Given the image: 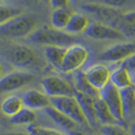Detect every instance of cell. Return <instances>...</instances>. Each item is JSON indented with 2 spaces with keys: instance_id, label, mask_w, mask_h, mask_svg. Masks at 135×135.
<instances>
[{
  "instance_id": "obj_1",
  "label": "cell",
  "mask_w": 135,
  "mask_h": 135,
  "mask_svg": "<svg viewBox=\"0 0 135 135\" xmlns=\"http://www.w3.org/2000/svg\"><path fill=\"white\" fill-rule=\"evenodd\" d=\"M31 42L45 46H64L68 47L75 43L76 38L64 31L44 25L37 28L29 37Z\"/></svg>"
},
{
  "instance_id": "obj_2",
  "label": "cell",
  "mask_w": 135,
  "mask_h": 135,
  "mask_svg": "<svg viewBox=\"0 0 135 135\" xmlns=\"http://www.w3.org/2000/svg\"><path fill=\"white\" fill-rule=\"evenodd\" d=\"M37 23L34 15L22 14L0 27V34L12 39L30 37L37 29Z\"/></svg>"
},
{
  "instance_id": "obj_3",
  "label": "cell",
  "mask_w": 135,
  "mask_h": 135,
  "mask_svg": "<svg viewBox=\"0 0 135 135\" xmlns=\"http://www.w3.org/2000/svg\"><path fill=\"white\" fill-rule=\"evenodd\" d=\"M8 58L11 64L20 69H38L42 64L40 55L31 46L15 45L8 51Z\"/></svg>"
},
{
  "instance_id": "obj_4",
  "label": "cell",
  "mask_w": 135,
  "mask_h": 135,
  "mask_svg": "<svg viewBox=\"0 0 135 135\" xmlns=\"http://www.w3.org/2000/svg\"><path fill=\"white\" fill-rule=\"evenodd\" d=\"M81 8L84 12H86L98 19L101 23L116 27L121 26L123 23V13L119 9L112 8L95 2L85 3L82 4Z\"/></svg>"
},
{
  "instance_id": "obj_5",
  "label": "cell",
  "mask_w": 135,
  "mask_h": 135,
  "mask_svg": "<svg viewBox=\"0 0 135 135\" xmlns=\"http://www.w3.org/2000/svg\"><path fill=\"white\" fill-rule=\"evenodd\" d=\"M90 57V51L84 45L74 43L67 47L61 70L64 74H70L79 70Z\"/></svg>"
},
{
  "instance_id": "obj_6",
  "label": "cell",
  "mask_w": 135,
  "mask_h": 135,
  "mask_svg": "<svg viewBox=\"0 0 135 135\" xmlns=\"http://www.w3.org/2000/svg\"><path fill=\"white\" fill-rule=\"evenodd\" d=\"M51 104L53 107L65 114L67 117H70L72 120H74L77 124L89 125L74 95L52 97Z\"/></svg>"
},
{
  "instance_id": "obj_7",
  "label": "cell",
  "mask_w": 135,
  "mask_h": 135,
  "mask_svg": "<svg viewBox=\"0 0 135 135\" xmlns=\"http://www.w3.org/2000/svg\"><path fill=\"white\" fill-rule=\"evenodd\" d=\"M35 80L33 74L27 71H15L0 78V94H8L31 84Z\"/></svg>"
},
{
  "instance_id": "obj_8",
  "label": "cell",
  "mask_w": 135,
  "mask_h": 135,
  "mask_svg": "<svg viewBox=\"0 0 135 135\" xmlns=\"http://www.w3.org/2000/svg\"><path fill=\"white\" fill-rule=\"evenodd\" d=\"M100 97L107 105L118 123L126 128V122L122 114L121 90L110 82L102 90L100 91Z\"/></svg>"
},
{
  "instance_id": "obj_9",
  "label": "cell",
  "mask_w": 135,
  "mask_h": 135,
  "mask_svg": "<svg viewBox=\"0 0 135 135\" xmlns=\"http://www.w3.org/2000/svg\"><path fill=\"white\" fill-rule=\"evenodd\" d=\"M41 87L50 98L61 96H74V88L71 84L60 76L50 75L41 80Z\"/></svg>"
},
{
  "instance_id": "obj_10",
  "label": "cell",
  "mask_w": 135,
  "mask_h": 135,
  "mask_svg": "<svg viewBox=\"0 0 135 135\" xmlns=\"http://www.w3.org/2000/svg\"><path fill=\"white\" fill-rule=\"evenodd\" d=\"M133 54H135V43L122 42L104 50L100 55V60L112 63H122Z\"/></svg>"
},
{
  "instance_id": "obj_11",
  "label": "cell",
  "mask_w": 135,
  "mask_h": 135,
  "mask_svg": "<svg viewBox=\"0 0 135 135\" xmlns=\"http://www.w3.org/2000/svg\"><path fill=\"white\" fill-rule=\"evenodd\" d=\"M85 35L94 40L100 41H120L123 40L125 35L120 29L103 24L101 22H92L88 27Z\"/></svg>"
},
{
  "instance_id": "obj_12",
  "label": "cell",
  "mask_w": 135,
  "mask_h": 135,
  "mask_svg": "<svg viewBox=\"0 0 135 135\" xmlns=\"http://www.w3.org/2000/svg\"><path fill=\"white\" fill-rule=\"evenodd\" d=\"M84 73L90 83L99 91L102 90L111 82L112 72L103 63L91 65L84 71Z\"/></svg>"
},
{
  "instance_id": "obj_13",
  "label": "cell",
  "mask_w": 135,
  "mask_h": 135,
  "mask_svg": "<svg viewBox=\"0 0 135 135\" xmlns=\"http://www.w3.org/2000/svg\"><path fill=\"white\" fill-rule=\"evenodd\" d=\"M74 97L77 100L79 107L86 118L89 126L93 128H96L100 123L96 116L95 98L77 91L76 90H74Z\"/></svg>"
},
{
  "instance_id": "obj_14",
  "label": "cell",
  "mask_w": 135,
  "mask_h": 135,
  "mask_svg": "<svg viewBox=\"0 0 135 135\" xmlns=\"http://www.w3.org/2000/svg\"><path fill=\"white\" fill-rule=\"evenodd\" d=\"M24 107L36 111V110H45L52 105L51 98L45 92L37 90H29L22 95Z\"/></svg>"
},
{
  "instance_id": "obj_15",
  "label": "cell",
  "mask_w": 135,
  "mask_h": 135,
  "mask_svg": "<svg viewBox=\"0 0 135 135\" xmlns=\"http://www.w3.org/2000/svg\"><path fill=\"white\" fill-rule=\"evenodd\" d=\"M44 111L50 119L54 123H56L61 129L65 131L66 133L71 130L77 128V123L74 120H72L70 117H67L65 114H63L57 109L53 107L52 105L46 108Z\"/></svg>"
},
{
  "instance_id": "obj_16",
  "label": "cell",
  "mask_w": 135,
  "mask_h": 135,
  "mask_svg": "<svg viewBox=\"0 0 135 135\" xmlns=\"http://www.w3.org/2000/svg\"><path fill=\"white\" fill-rule=\"evenodd\" d=\"M90 23L91 22L90 21V19L85 14L75 12L72 15L64 31L72 36L84 33L88 27L90 26Z\"/></svg>"
},
{
  "instance_id": "obj_17",
  "label": "cell",
  "mask_w": 135,
  "mask_h": 135,
  "mask_svg": "<svg viewBox=\"0 0 135 135\" xmlns=\"http://www.w3.org/2000/svg\"><path fill=\"white\" fill-rule=\"evenodd\" d=\"M122 114L127 123L135 119V94L132 87L121 90Z\"/></svg>"
},
{
  "instance_id": "obj_18",
  "label": "cell",
  "mask_w": 135,
  "mask_h": 135,
  "mask_svg": "<svg viewBox=\"0 0 135 135\" xmlns=\"http://www.w3.org/2000/svg\"><path fill=\"white\" fill-rule=\"evenodd\" d=\"M111 83L113 84L120 90L124 89L131 88L133 84V81L131 75V71L123 65H120L115 70L112 72Z\"/></svg>"
},
{
  "instance_id": "obj_19",
  "label": "cell",
  "mask_w": 135,
  "mask_h": 135,
  "mask_svg": "<svg viewBox=\"0 0 135 135\" xmlns=\"http://www.w3.org/2000/svg\"><path fill=\"white\" fill-rule=\"evenodd\" d=\"M74 90L79 91L84 94L90 95L94 98H98L100 97V91L92 85L90 83L89 79H87L84 71L78 70L75 72L74 76Z\"/></svg>"
},
{
  "instance_id": "obj_20",
  "label": "cell",
  "mask_w": 135,
  "mask_h": 135,
  "mask_svg": "<svg viewBox=\"0 0 135 135\" xmlns=\"http://www.w3.org/2000/svg\"><path fill=\"white\" fill-rule=\"evenodd\" d=\"M24 107L22 97L16 95H12L6 97L1 103L2 113L9 118L14 117Z\"/></svg>"
},
{
  "instance_id": "obj_21",
  "label": "cell",
  "mask_w": 135,
  "mask_h": 135,
  "mask_svg": "<svg viewBox=\"0 0 135 135\" xmlns=\"http://www.w3.org/2000/svg\"><path fill=\"white\" fill-rule=\"evenodd\" d=\"M95 110L97 119L99 121V123L102 124V126L119 124L116 118L114 117L112 112L110 111L107 105L100 97L95 99Z\"/></svg>"
},
{
  "instance_id": "obj_22",
  "label": "cell",
  "mask_w": 135,
  "mask_h": 135,
  "mask_svg": "<svg viewBox=\"0 0 135 135\" xmlns=\"http://www.w3.org/2000/svg\"><path fill=\"white\" fill-rule=\"evenodd\" d=\"M66 51L67 47L64 46H46L44 54L46 60L51 65H52L55 69L61 70Z\"/></svg>"
},
{
  "instance_id": "obj_23",
  "label": "cell",
  "mask_w": 135,
  "mask_h": 135,
  "mask_svg": "<svg viewBox=\"0 0 135 135\" xmlns=\"http://www.w3.org/2000/svg\"><path fill=\"white\" fill-rule=\"evenodd\" d=\"M72 15H73V12L69 8L53 9L51 15L52 27L60 30V31H65Z\"/></svg>"
},
{
  "instance_id": "obj_24",
  "label": "cell",
  "mask_w": 135,
  "mask_h": 135,
  "mask_svg": "<svg viewBox=\"0 0 135 135\" xmlns=\"http://www.w3.org/2000/svg\"><path fill=\"white\" fill-rule=\"evenodd\" d=\"M37 116L36 112L32 110L24 107L22 110L15 114L14 117L9 118V122L13 125L22 126V125H31L35 123Z\"/></svg>"
},
{
  "instance_id": "obj_25",
  "label": "cell",
  "mask_w": 135,
  "mask_h": 135,
  "mask_svg": "<svg viewBox=\"0 0 135 135\" xmlns=\"http://www.w3.org/2000/svg\"><path fill=\"white\" fill-rule=\"evenodd\" d=\"M22 15L20 8L0 3V27Z\"/></svg>"
},
{
  "instance_id": "obj_26",
  "label": "cell",
  "mask_w": 135,
  "mask_h": 135,
  "mask_svg": "<svg viewBox=\"0 0 135 135\" xmlns=\"http://www.w3.org/2000/svg\"><path fill=\"white\" fill-rule=\"evenodd\" d=\"M100 133L102 135H132L129 130L119 124L101 126L100 128Z\"/></svg>"
},
{
  "instance_id": "obj_27",
  "label": "cell",
  "mask_w": 135,
  "mask_h": 135,
  "mask_svg": "<svg viewBox=\"0 0 135 135\" xmlns=\"http://www.w3.org/2000/svg\"><path fill=\"white\" fill-rule=\"evenodd\" d=\"M27 130L31 135H67L61 131L45 128V127H41L35 123L28 126Z\"/></svg>"
},
{
  "instance_id": "obj_28",
  "label": "cell",
  "mask_w": 135,
  "mask_h": 135,
  "mask_svg": "<svg viewBox=\"0 0 135 135\" xmlns=\"http://www.w3.org/2000/svg\"><path fill=\"white\" fill-rule=\"evenodd\" d=\"M135 0H91V2L102 4V5L116 8V9L123 7H128Z\"/></svg>"
},
{
  "instance_id": "obj_29",
  "label": "cell",
  "mask_w": 135,
  "mask_h": 135,
  "mask_svg": "<svg viewBox=\"0 0 135 135\" xmlns=\"http://www.w3.org/2000/svg\"><path fill=\"white\" fill-rule=\"evenodd\" d=\"M121 31L125 35V36L135 37V25H129L122 23L121 25Z\"/></svg>"
},
{
  "instance_id": "obj_30",
  "label": "cell",
  "mask_w": 135,
  "mask_h": 135,
  "mask_svg": "<svg viewBox=\"0 0 135 135\" xmlns=\"http://www.w3.org/2000/svg\"><path fill=\"white\" fill-rule=\"evenodd\" d=\"M71 3L70 0H50L49 4L53 9L56 8H69V4Z\"/></svg>"
},
{
  "instance_id": "obj_31",
  "label": "cell",
  "mask_w": 135,
  "mask_h": 135,
  "mask_svg": "<svg viewBox=\"0 0 135 135\" xmlns=\"http://www.w3.org/2000/svg\"><path fill=\"white\" fill-rule=\"evenodd\" d=\"M123 22L129 25H135V9L123 13Z\"/></svg>"
},
{
  "instance_id": "obj_32",
  "label": "cell",
  "mask_w": 135,
  "mask_h": 135,
  "mask_svg": "<svg viewBox=\"0 0 135 135\" xmlns=\"http://www.w3.org/2000/svg\"><path fill=\"white\" fill-rule=\"evenodd\" d=\"M122 65H123L126 67L127 69L130 71L135 70V54H133V56H131L128 57L127 60H125L123 62H122Z\"/></svg>"
},
{
  "instance_id": "obj_33",
  "label": "cell",
  "mask_w": 135,
  "mask_h": 135,
  "mask_svg": "<svg viewBox=\"0 0 135 135\" xmlns=\"http://www.w3.org/2000/svg\"><path fill=\"white\" fill-rule=\"evenodd\" d=\"M66 134L67 135H89L87 133L84 132V131H82V130L78 129V128L71 130V131H69V132H68Z\"/></svg>"
},
{
  "instance_id": "obj_34",
  "label": "cell",
  "mask_w": 135,
  "mask_h": 135,
  "mask_svg": "<svg viewBox=\"0 0 135 135\" xmlns=\"http://www.w3.org/2000/svg\"><path fill=\"white\" fill-rule=\"evenodd\" d=\"M2 135H31L29 133H23V132H8L4 133Z\"/></svg>"
},
{
  "instance_id": "obj_35",
  "label": "cell",
  "mask_w": 135,
  "mask_h": 135,
  "mask_svg": "<svg viewBox=\"0 0 135 135\" xmlns=\"http://www.w3.org/2000/svg\"><path fill=\"white\" fill-rule=\"evenodd\" d=\"M129 132L132 135H135V121L131 123L129 127Z\"/></svg>"
},
{
  "instance_id": "obj_36",
  "label": "cell",
  "mask_w": 135,
  "mask_h": 135,
  "mask_svg": "<svg viewBox=\"0 0 135 135\" xmlns=\"http://www.w3.org/2000/svg\"><path fill=\"white\" fill-rule=\"evenodd\" d=\"M3 73H4V67L3 65V63L0 62V78L3 77Z\"/></svg>"
},
{
  "instance_id": "obj_37",
  "label": "cell",
  "mask_w": 135,
  "mask_h": 135,
  "mask_svg": "<svg viewBox=\"0 0 135 135\" xmlns=\"http://www.w3.org/2000/svg\"><path fill=\"white\" fill-rule=\"evenodd\" d=\"M70 1H71V3H72V4H74H74L77 3L78 0H70Z\"/></svg>"
},
{
  "instance_id": "obj_38",
  "label": "cell",
  "mask_w": 135,
  "mask_h": 135,
  "mask_svg": "<svg viewBox=\"0 0 135 135\" xmlns=\"http://www.w3.org/2000/svg\"><path fill=\"white\" fill-rule=\"evenodd\" d=\"M132 89H133V92H134V94H135V83H133V86H132Z\"/></svg>"
},
{
  "instance_id": "obj_39",
  "label": "cell",
  "mask_w": 135,
  "mask_h": 135,
  "mask_svg": "<svg viewBox=\"0 0 135 135\" xmlns=\"http://www.w3.org/2000/svg\"><path fill=\"white\" fill-rule=\"evenodd\" d=\"M41 1L43 2V3H49L50 0H41Z\"/></svg>"
},
{
  "instance_id": "obj_40",
  "label": "cell",
  "mask_w": 135,
  "mask_h": 135,
  "mask_svg": "<svg viewBox=\"0 0 135 135\" xmlns=\"http://www.w3.org/2000/svg\"><path fill=\"white\" fill-rule=\"evenodd\" d=\"M91 135H102L101 133H94V134H91Z\"/></svg>"
},
{
  "instance_id": "obj_41",
  "label": "cell",
  "mask_w": 135,
  "mask_h": 135,
  "mask_svg": "<svg viewBox=\"0 0 135 135\" xmlns=\"http://www.w3.org/2000/svg\"><path fill=\"white\" fill-rule=\"evenodd\" d=\"M0 1H1V2H5V1H10V0H0Z\"/></svg>"
}]
</instances>
